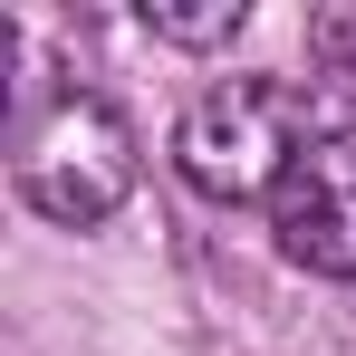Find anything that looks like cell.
Returning <instances> with one entry per match:
<instances>
[{"mask_svg": "<svg viewBox=\"0 0 356 356\" xmlns=\"http://www.w3.org/2000/svg\"><path fill=\"white\" fill-rule=\"evenodd\" d=\"M270 232L298 270L318 280H356V135H318L270 193Z\"/></svg>", "mask_w": 356, "mask_h": 356, "instance_id": "3957f363", "label": "cell"}, {"mask_svg": "<svg viewBox=\"0 0 356 356\" xmlns=\"http://www.w3.org/2000/svg\"><path fill=\"white\" fill-rule=\"evenodd\" d=\"M318 135H327V125L308 106V87H289V77H222L212 97L183 106L174 164H183V183L212 193V202H270Z\"/></svg>", "mask_w": 356, "mask_h": 356, "instance_id": "6da1fadb", "label": "cell"}, {"mask_svg": "<svg viewBox=\"0 0 356 356\" xmlns=\"http://www.w3.org/2000/svg\"><path fill=\"white\" fill-rule=\"evenodd\" d=\"M10 174H19V202L39 222H106L125 193H135V125L97 97V87H58L19 116V145H10Z\"/></svg>", "mask_w": 356, "mask_h": 356, "instance_id": "7a4b0ae2", "label": "cell"}, {"mask_svg": "<svg viewBox=\"0 0 356 356\" xmlns=\"http://www.w3.org/2000/svg\"><path fill=\"white\" fill-rule=\"evenodd\" d=\"M308 106L327 135H356V10H327L318 29H308Z\"/></svg>", "mask_w": 356, "mask_h": 356, "instance_id": "277c9868", "label": "cell"}, {"mask_svg": "<svg viewBox=\"0 0 356 356\" xmlns=\"http://www.w3.org/2000/svg\"><path fill=\"white\" fill-rule=\"evenodd\" d=\"M241 19H250L241 0H202V10H164V0H145V29H154V39H174V49H222Z\"/></svg>", "mask_w": 356, "mask_h": 356, "instance_id": "5b68a950", "label": "cell"}]
</instances>
